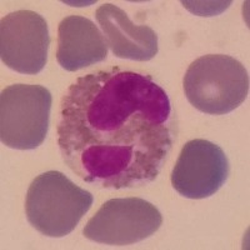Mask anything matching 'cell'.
<instances>
[{
	"mask_svg": "<svg viewBox=\"0 0 250 250\" xmlns=\"http://www.w3.org/2000/svg\"><path fill=\"white\" fill-rule=\"evenodd\" d=\"M57 131L62 160L75 175L118 190L158 178L178 128L168 94L151 75L110 68L69 86Z\"/></svg>",
	"mask_w": 250,
	"mask_h": 250,
	"instance_id": "cell-1",
	"label": "cell"
},
{
	"mask_svg": "<svg viewBox=\"0 0 250 250\" xmlns=\"http://www.w3.org/2000/svg\"><path fill=\"white\" fill-rule=\"evenodd\" d=\"M94 198L60 171L40 174L26 193L28 222L39 233L62 238L74 230L91 208Z\"/></svg>",
	"mask_w": 250,
	"mask_h": 250,
	"instance_id": "cell-2",
	"label": "cell"
},
{
	"mask_svg": "<svg viewBox=\"0 0 250 250\" xmlns=\"http://www.w3.org/2000/svg\"><path fill=\"white\" fill-rule=\"evenodd\" d=\"M183 85L194 108L210 115H224L247 99L249 75L242 62L229 55H203L189 65Z\"/></svg>",
	"mask_w": 250,
	"mask_h": 250,
	"instance_id": "cell-3",
	"label": "cell"
},
{
	"mask_svg": "<svg viewBox=\"0 0 250 250\" xmlns=\"http://www.w3.org/2000/svg\"><path fill=\"white\" fill-rule=\"evenodd\" d=\"M51 94L33 84H14L0 95V139L8 148L31 150L45 140Z\"/></svg>",
	"mask_w": 250,
	"mask_h": 250,
	"instance_id": "cell-4",
	"label": "cell"
},
{
	"mask_svg": "<svg viewBox=\"0 0 250 250\" xmlns=\"http://www.w3.org/2000/svg\"><path fill=\"white\" fill-rule=\"evenodd\" d=\"M162 224V214L151 203L142 198H119L104 203L83 234L100 244L130 245L153 235Z\"/></svg>",
	"mask_w": 250,
	"mask_h": 250,
	"instance_id": "cell-5",
	"label": "cell"
},
{
	"mask_svg": "<svg viewBox=\"0 0 250 250\" xmlns=\"http://www.w3.org/2000/svg\"><path fill=\"white\" fill-rule=\"evenodd\" d=\"M50 44L45 19L33 10H18L1 19L0 57L8 68L35 75L48 62Z\"/></svg>",
	"mask_w": 250,
	"mask_h": 250,
	"instance_id": "cell-6",
	"label": "cell"
},
{
	"mask_svg": "<svg viewBox=\"0 0 250 250\" xmlns=\"http://www.w3.org/2000/svg\"><path fill=\"white\" fill-rule=\"evenodd\" d=\"M229 162L219 145L194 139L183 146L171 173V184L188 199H205L225 184Z\"/></svg>",
	"mask_w": 250,
	"mask_h": 250,
	"instance_id": "cell-7",
	"label": "cell"
},
{
	"mask_svg": "<svg viewBox=\"0 0 250 250\" xmlns=\"http://www.w3.org/2000/svg\"><path fill=\"white\" fill-rule=\"evenodd\" d=\"M111 53L117 58L135 62L151 60L159 51L158 35L148 25H137L114 4L100 5L95 13Z\"/></svg>",
	"mask_w": 250,
	"mask_h": 250,
	"instance_id": "cell-8",
	"label": "cell"
},
{
	"mask_svg": "<svg viewBox=\"0 0 250 250\" xmlns=\"http://www.w3.org/2000/svg\"><path fill=\"white\" fill-rule=\"evenodd\" d=\"M108 57V43L90 19L70 15L60 21L58 28L57 60L66 71H77Z\"/></svg>",
	"mask_w": 250,
	"mask_h": 250,
	"instance_id": "cell-9",
	"label": "cell"
}]
</instances>
